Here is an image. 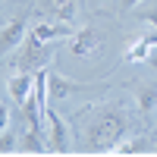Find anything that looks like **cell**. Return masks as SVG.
Wrapping results in <instances>:
<instances>
[{"instance_id": "1", "label": "cell", "mask_w": 157, "mask_h": 157, "mask_svg": "<svg viewBox=\"0 0 157 157\" xmlns=\"http://www.w3.org/2000/svg\"><path fill=\"white\" fill-rule=\"evenodd\" d=\"M126 129H129V110H126V104L123 101L107 104V107H101L94 113V120H91L88 132H85V148L88 151H113L123 141Z\"/></svg>"}, {"instance_id": "2", "label": "cell", "mask_w": 157, "mask_h": 157, "mask_svg": "<svg viewBox=\"0 0 157 157\" xmlns=\"http://www.w3.org/2000/svg\"><path fill=\"white\" fill-rule=\"evenodd\" d=\"M44 60H47V44H44V41H35V38L29 35L16 50H13L10 66H16V69H22V72H38V69L44 66Z\"/></svg>"}, {"instance_id": "3", "label": "cell", "mask_w": 157, "mask_h": 157, "mask_svg": "<svg viewBox=\"0 0 157 157\" xmlns=\"http://www.w3.org/2000/svg\"><path fill=\"white\" fill-rule=\"evenodd\" d=\"M25 32H29V16H13L3 29H0V57H10L22 41H25Z\"/></svg>"}, {"instance_id": "4", "label": "cell", "mask_w": 157, "mask_h": 157, "mask_svg": "<svg viewBox=\"0 0 157 157\" xmlns=\"http://www.w3.org/2000/svg\"><path fill=\"white\" fill-rule=\"evenodd\" d=\"M69 145V132H66V123L57 110L47 107V151H57V154H66Z\"/></svg>"}, {"instance_id": "5", "label": "cell", "mask_w": 157, "mask_h": 157, "mask_svg": "<svg viewBox=\"0 0 157 157\" xmlns=\"http://www.w3.org/2000/svg\"><path fill=\"white\" fill-rule=\"evenodd\" d=\"M94 85H85V82H72V78L66 75H57V72H50L47 75V94L54 98V101H66L72 94H78V91H91Z\"/></svg>"}, {"instance_id": "6", "label": "cell", "mask_w": 157, "mask_h": 157, "mask_svg": "<svg viewBox=\"0 0 157 157\" xmlns=\"http://www.w3.org/2000/svg\"><path fill=\"white\" fill-rule=\"evenodd\" d=\"M32 85H35V72H16V75H10V82H6V91H10V101L16 104V107L22 110V104L29 101L32 94Z\"/></svg>"}, {"instance_id": "7", "label": "cell", "mask_w": 157, "mask_h": 157, "mask_svg": "<svg viewBox=\"0 0 157 157\" xmlns=\"http://www.w3.org/2000/svg\"><path fill=\"white\" fill-rule=\"evenodd\" d=\"M35 41H57V38H72V25L69 22H38L35 29L29 32Z\"/></svg>"}, {"instance_id": "8", "label": "cell", "mask_w": 157, "mask_h": 157, "mask_svg": "<svg viewBox=\"0 0 157 157\" xmlns=\"http://www.w3.org/2000/svg\"><path fill=\"white\" fill-rule=\"evenodd\" d=\"M69 50H72L75 57H88V54H94V50H98V32H94V29H82V32H75Z\"/></svg>"}, {"instance_id": "9", "label": "cell", "mask_w": 157, "mask_h": 157, "mask_svg": "<svg viewBox=\"0 0 157 157\" xmlns=\"http://www.w3.org/2000/svg\"><path fill=\"white\" fill-rule=\"evenodd\" d=\"M135 107H138V116H151L154 113V107H157V82L135 88Z\"/></svg>"}, {"instance_id": "10", "label": "cell", "mask_w": 157, "mask_h": 157, "mask_svg": "<svg viewBox=\"0 0 157 157\" xmlns=\"http://www.w3.org/2000/svg\"><path fill=\"white\" fill-rule=\"evenodd\" d=\"M19 151H29V154H41V151H47V145L41 141V132L25 126L22 135H19Z\"/></svg>"}, {"instance_id": "11", "label": "cell", "mask_w": 157, "mask_h": 157, "mask_svg": "<svg viewBox=\"0 0 157 157\" xmlns=\"http://www.w3.org/2000/svg\"><path fill=\"white\" fill-rule=\"evenodd\" d=\"M50 13H54L57 22H72L75 19V0H54V3H50Z\"/></svg>"}, {"instance_id": "12", "label": "cell", "mask_w": 157, "mask_h": 157, "mask_svg": "<svg viewBox=\"0 0 157 157\" xmlns=\"http://www.w3.org/2000/svg\"><path fill=\"white\" fill-rule=\"evenodd\" d=\"M148 54H151V41H148V38H138V41L129 44L126 60H129V63H141V60H148Z\"/></svg>"}, {"instance_id": "13", "label": "cell", "mask_w": 157, "mask_h": 157, "mask_svg": "<svg viewBox=\"0 0 157 157\" xmlns=\"http://www.w3.org/2000/svg\"><path fill=\"white\" fill-rule=\"evenodd\" d=\"M116 151H123V154H135V151H151V141L145 135H132V138H126L123 145H116Z\"/></svg>"}, {"instance_id": "14", "label": "cell", "mask_w": 157, "mask_h": 157, "mask_svg": "<svg viewBox=\"0 0 157 157\" xmlns=\"http://www.w3.org/2000/svg\"><path fill=\"white\" fill-rule=\"evenodd\" d=\"M13 148H19V135L16 132H0V154H6V151H13Z\"/></svg>"}, {"instance_id": "15", "label": "cell", "mask_w": 157, "mask_h": 157, "mask_svg": "<svg viewBox=\"0 0 157 157\" xmlns=\"http://www.w3.org/2000/svg\"><path fill=\"white\" fill-rule=\"evenodd\" d=\"M6 126H10V104L0 101V132H6Z\"/></svg>"}, {"instance_id": "16", "label": "cell", "mask_w": 157, "mask_h": 157, "mask_svg": "<svg viewBox=\"0 0 157 157\" xmlns=\"http://www.w3.org/2000/svg\"><path fill=\"white\" fill-rule=\"evenodd\" d=\"M145 22L151 25V29H157V10H151V13H145Z\"/></svg>"}, {"instance_id": "17", "label": "cell", "mask_w": 157, "mask_h": 157, "mask_svg": "<svg viewBox=\"0 0 157 157\" xmlns=\"http://www.w3.org/2000/svg\"><path fill=\"white\" fill-rule=\"evenodd\" d=\"M138 3H141V0H120V6H123V10H135Z\"/></svg>"}, {"instance_id": "18", "label": "cell", "mask_w": 157, "mask_h": 157, "mask_svg": "<svg viewBox=\"0 0 157 157\" xmlns=\"http://www.w3.org/2000/svg\"><path fill=\"white\" fill-rule=\"evenodd\" d=\"M148 41H151V47H157V29H154V32L148 35Z\"/></svg>"}, {"instance_id": "19", "label": "cell", "mask_w": 157, "mask_h": 157, "mask_svg": "<svg viewBox=\"0 0 157 157\" xmlns=\"http://www.w3.org/2000/svg\"><path fill=\"white\" fill-rule=\"evenodd\" d=\"M0 3H3V0H0Z\"/></svg>"}]
</instances>
